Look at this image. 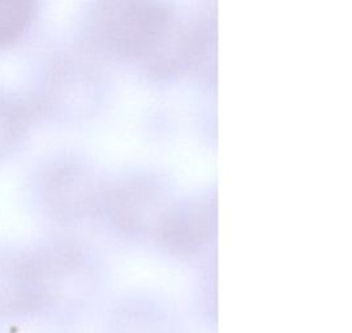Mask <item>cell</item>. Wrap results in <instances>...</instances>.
Returning <instances> with one entry per match:
<instances>
[{"instance_id": "obj_1", "label": "cell", "mask_w": 352, "mask_h": 333, "mask_svg": "<svg viewBox=\"0 0 352 333\" xmlns=\"http://www.w3.org/2000/svg\"><path fill=\"white\" fill-rule=\"evenodd\" d=\"M85 176L71 165H55L42 179V198L52 215L65 218L89 207L90 187Z\"/></svg>"}, {"instance_id": "obj_2", "label": "cell", "mask_w": 352, "mask_h": 333, "mask_svg": "<svg viewBox=\"0 0 352 333\" xmlns=\"http://www.w3.org/2000/svg\"><path fill=\"white\" fill-rule=\"evenodd\" d=\"M39 112L36 99L0 91V158L23 145Z\"/></svg>"}, {"instance_id": "obj_3", "label": "cell", "mask_w": 352, "mask_h": 333, "mask_svg": "<svg viewBox=\"0 0 352 333\" xmlns=\"http://www.w3.org/2000/svg\"><path fill=\"white\" fill-rule=\"evenodd\" d=\"M38 13L37 3L30 0H0V49L23 39Z\"/></svg>"}]
</instances>
